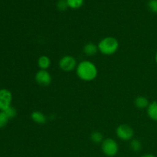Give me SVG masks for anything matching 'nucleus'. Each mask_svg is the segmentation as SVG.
I'll return each instance as SVG.
<instances>
[{
  "label": "nucleus",
  "instance_id": "1",
  "mask_svg": "<svg viewBox=\"0 0 157 157\" xmlns=\"http://www.w3.org/2000/svg\"><path fill=\"white\" fill-rule=\"evenodd\" d=\"M75 71L78 78L86 82L94 81L98 77V74L97 66L88 60H84L78 63Z\"/></svg>",
  "mask_w": 157,
  "mask_h": 157
},
{
  "label": "nucleus",
  "instance_id": "2",
  "mask_svg": "<svg viewBox=\"0 0 157 157\" xmlns=\"http://www.w3.org/2000/svg\"><path fill=\"white\" fill-rule=\"evenodd\" d=\"M98 52L106 56H110L116 53L119 49V41L116 38L107 36L102 38L98 44Z\"/></svg>",
  "mask_w": 157,
  "mask_h": 157
},
{
  "label": "nucleus",
  "instance_id": "3",
  "mask_svg": "<svg viewBox=\"0 0 157 157\" xmlns=\"http://www.w3.org/2000/svg\"><path fill=\"white\" fill-rule=\"evenodd\" d=\"M101 150L106 156L113 157L118 153L119 145L113 138H106L101 143Z\"/></svg>",
  "mask_w": 157,
  "mask_h": 157
},
{
  "label": "nucleus",
  "instance_id": "4",
  "mask_svg": "<svg viewBox=\"0 0 157 157\" xmlns=\"http://www.w3.org/2000/svg\"><path fill=\"white\" fill-rule=\"evenodd\" d=\"M116 135L122 141H128L133 139L134 130L130 126L127 124H121L116 129Z\"/></svg>",
  "mask_w": 157,
  "mask_h": 157
},
{
  "label": "nucleus",
  "instance_id": "5",
  "mask_svg": "<svg viewBox=\"0 0 157 157\" xmlns=\"http://www.w3.org/2000/svg\"><path fill=\"white\" fill-rule=\"evenodd\" d=\"M78 65L77 60L71 55H64L58 61V66L60 68L65 72H70L75 70Z\"/></svg>",
  "mask_w": 157,
  "mask_h": 157
},
{
  "label": "nucleus",
  "instance_id": "6",
  "mask_svg": "<svg viewBox=\"0 0 157 157\" xmlns=\"http://www.w3.org/2000/svg\"><path fill=\"white\" fill-rule=\"evenodd\" d=\"M12 92L6 88L0 89V111H5L12 106Z\"/></svg>",
  "mask_w": 157,
  "mask_h": 157
},
{
  "label": "nucleus",
  "instance_id": "7",
  "mask_svg": "<svg viewBox=\"0 0 157 157\" xmlns=\"http://www.w3.org/2000/svg\"><path fill=\"white\" fill-rule=\"evenodd\" d=\"M35 81L39 85L43 87L49 86L52 83V78L48 70H39L37 71L35 76Z\"/></svg>",
  "mask_w": 157,
  "mask_h": 157
},
{
  "label": "nucleus",
  "instance_id": "8",
  "mask_svg": "<svg viewBox=\"0 0 157 157\" xmlns=\"http://www.w3.org/2000/svg\"><path fill=\"white\" fill-rule=\"evenodd\" d=\"M147 113L150 119L157 122V101L150 103L147 108Z\"/></svg>",
  "mask_w": 157,
  "mask_h": 157
},
{
  "label": "nucleus",
  "instance_id": "9",
  "mask_svg": "<svg viewBox=\"0 0 157 157\" xmlns=\"http://www.w3.org/2000/svg\"><path fill=\"white\" fill-rule=\"evenodd\" d=\"M51 63L52 61L50 58L47 55H41L37 61V64L40 70H48L50 67Z\"/></svg>",
  "mask_w": 157,
  "mask_h": 157
},
{
  "label": "nucleus",
  "instance_id": "10",
  "mask_svg": "<svg viewBox=\"0 0 157 157\" xmlns=\"http://www.w3.org/2000/svg\"><path fill=\"white\" fill-rule=\"evenodd\" d=\"M31 118L35 124H44L47 121V117L45 115L38 110H35L31 113Z\"/></svg>",
  "mask_w": 157,
  "mask_h": 157
},
{
  "label": "nucleus",
  "instance_id": "11",
  "mask_svg": "<svg viewBox=\"0 0 157 157\" xmlns=\"http://www.w3.org/2000/svg\"><path fill=\"white\" fill-rule=\"evenodd\" d=\"M98 52V48L97 44L93 42H88L83 48V52L87 56H94Z\"/></svg>",
  "mask_w": 157,
  "mask_h": 157
},
{
  "label": "nucleus",
  "instance_id": "12",
  "mask_svg": "<svg viewBox=\"0 0 157 157\" xmlns=\"http://www.w3.org/2000/svg\"><path fill=\"white\" fill-rule=\"evenodd\" d=\"M150 101L147 99L146 97L144 96H139L135 99L134 101V105L137 107L138 109H147V107L150 104Z\"/></svg>",
  "mask_w": 157,
  "mask_h": 157
},
{
  "label": "nucleus",
  "instance_id": "13",
  "mask_svg": "<svg viewBox=\"0 0 157 157\" xmlns=\"http://www.w3.org/2000/svg\"><path fill=\"white\" fill-rule=\"evenodd\" d=\"M90 140L94 144H101L104 141V136L99 131H94L90 134Z\"/></svg>",
  "mask_w": 157,
  "mask_h": 157
},
{
  "label": "nucleus",
  "instance_id": "14",
  "mask_svg": "<svg viewBox=\"0 0 157 157\" xmlns=\"http://www.w3.org/2000/svg\"><path fill=\"white\" fill-rule=\"evenodd\" d=\"M68 8L72 9H78L84 4V0H66Z\"/></svg>",
  "mask_w": 157,
  "mask_h": 157
},
{
  "label": "nucleus",
  "instance_id": "15",
  "mask_svg": "<svg viewBox=\"0 0 157 157\" xmlns=\"http://www.w3.org/2000/svg\"><path fill=\"white\" fill-rule=\"evenodd\" d=\"M130 147L133 152H139L142 149V144L139 140L133 139L130 141Z\"/></svg>",
  "mask_w": 157,
  "mask_h": 157
},
{
  "label": "nucleus",
  "instance_id": "16",
  "mask_svg": "<svg viewBox=\"0 0 157 157\" xmlns=\"http://www.w3.org/2000/svg\"><path fill=\"white\" fill-rule=\"evenodd\" d=\"M9 118L4 111H0V129L3 128L9 123Z\"/></svg>",
  "mask_w": 157,
  "mask_h": 157
},
{
  "label": "nucleus",
  "instance_id": "17",
  "mask_svg": "<svg viewBox=\"0 0 157 157\" xmlns=\"http://www.w3.org/2000/svg\"><path fill=\"white\" fill-rule=\"evenodd\" d=\"M4 112L6 113V115H7L8 117L9 118V120L12 119V118H14L17 115L16 110H15V107H13L12 106H11L9 108L6 109Z\"/></svg>",
  "mask_w": 157,
  "mask_h": 157
},
{
  "label": "nucleus",
  "instance_id": "18",
  "mask_svg": "<svg viewBox=\"0 0 157 157\" xmlns=\"http://www.w3.org/2000/svg\"><path fill=\"white\" fill-rule=\"evenodd\" d=\"M57 8L59 11H65L68 8L66 0H58L57 3Z\"/></svg>",
  "mask_w": 157,
  "mask_h": 157
},
{
  "label": "nucleus",
  "instance_id": "19",
  "mask_svg": "<svg viewBox=\"0 0 157 157\" xmlns=\"http://www.w3.org/2000/svg\"><path fill=\"white\" fill-rule=\"evenodd\" d=\"M148 8L152 12H157V0H150Z\"/></svg>",
  "mask_w": 157,
  "mask_h": 157
},
{
  "label": "nucleus",
  "instance_id": "20",
  "mask_svg": "<svg viewBox=\"0 0 157 157\" xmlns=\"http://www.w3.org/2000/svg\"><path fill=\"white\" fill-rule=\"evenodd\" d=\"M141 157H156L153 154H151V153H147V154L143 155Z\"/></svg>",
  "mask_w": 157,
  "mask_h": 157
},
{
  "label": "nucleus",
  "instance_id": "21",
  "mask_svg": "<svg viewBox=\"0 0 157 157\" xmlns=\"http://www.w3.org/2000/svg\"><path fill=\"white\" fill-rule=\"evenodd\" d=\"M155 61H156V63L157 64V51L156 52V55H155Z\"/></svg>",
  "mask_w": 157,
  "mask_h": 157
}]
</instances>
